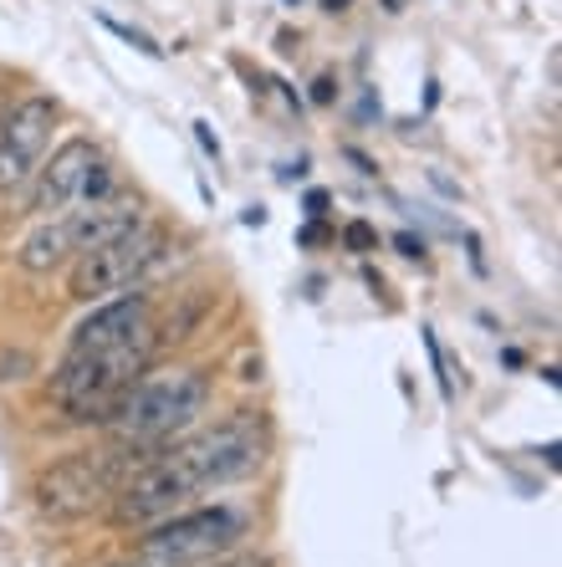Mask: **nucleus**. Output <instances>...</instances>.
I'll list each match as a JSON object with an SVG mask.
<instances>
[{
    "label": "nucleus",
    "mask_w": 562,
    "mask_h": 567,
    "mask_svg": "<svg viewBox=\"0 0 562 567\" xmlns=\"http://www.w3.org/2000/svg\"><path fill=\"white\" fill-rule=\"evenodd\" d=\"M103 27L113 31V37H123V41H133L144 56H164V47H159L154 37H144V31H133V27H123V21H113V16H103Z\"/></svg>",
    "instance_id": "13"
},
{
    "label": "nucleus",
    "mask_w": 562,
    "mask_h": 567,
    "mask_svg": "<svg viewBox=\"0 0 562 567\" xmlns=\"http://www.w3.org/2000/svg\"><path fill=\"white\" fill-rule=\"evenodd\" d=\"M399 6H405V0H389V11H399Z\"/></svg>",
    "instance_id": "22"
},
{
    "label": "nucleus",
    "mask_w": 562,
    "mask_h": 567,
    "mask_svg": "<svg viewBox=\"0 0 562 567\" xmlns=\"http://www.w3.org/2000/svg\"><path fill=\"white\" fill-rule=\"evenodd\" d=\"M144 199L139 195H103V199H88L72 220H67V236H72V256L82 251H98L108 240L129 236L133 225H144Z\"/></svg>",
    "instance_id": "10"
},
{
    "label": "nucleus",
    "mask_w": 562,
    "mask_h": 567,
    "mask_svg": "<svg viewBox=\"0 0 562 567\" xmlns=\"http://www.w3.org/2000/svg\"><path fill=\"white\" fill-rule=\"evenodd\" d=\"M139 338H154L159 343L154 307H149L144 291H123V297H108L103 307H92V317H82L67 353H108V348L139 343Z\"/></svg>",
    "instance_id": "8"
},
{
    "label": "nucleus",
    "mask_w": 562,
    "mask_h": 567,
    "mask_svg": "<svg viewBox=\"0 0 562 567\" xmlns=\"http://www.w3.org/2000/svg\"><path fill=\"white\" fill-rule=\"evenodd\" d=\"M98 164V148L88 138H67L47 164L37 169V185H31V215L52 220V215L72 210L82 199V185H88V169Z\"/></svg>",
    "instance_id": "9"
},
{
    "label": "nucleus",
    "mask_w": 562,
    "mask_h": 567,
    "mask_svg": "<svg viewBox=\"0 0 562 567\" xmlns=\"http://www.w3.org/2000/svg\"><path fill=\"white\" fill-rule=\"evenodd\" d=\"M313 103H333V78H317L313 82Z\"/></svg>",
    "instance_id": "16"
},
{
    "label": "nucleus",
    "mask_w": 562,
    "mask_h": 567,
    "mask_svg": "<svg viewBox=\"0 0 562 567\" xmlns=\"http://www.w3.org/2000/svg\"><path fill=\"white\" fill-rule=\"evenodd\" d=\"M394 246H399V251H405V256H425V240H415V236H399V240H394Z\"/></svg>",
    "instance_id": "17"
},
{
    "label": "nucleus",
    "mask_w": 562,
    "mask_h": 567,
    "mask_svg": "<svg viewBox=\"0 0 562 567\" xmlns=\"http://www.w3.org/2000/svg\"><path fill=\"white\" fill-rule=\"evenodd\" d=\"M170 465L180 471V481L190 486V496H205L215 486H236L246 475H256L266 465V424L256 414H231L215 430L180 440L174 450H164Z\"/></svg>",
    "instance_id": "4"
},
{
    "label": "nucleus",
    "mask_w": 562,
    "mask_h": 567,
    "mask_svg": "<svg viewBox=\"0 0 562 567\" xmlns=\"http://www.w3.org/2000/svg\"><path fill=\"white\" fill-rule=\"evenodd\" d=\"M327 210V195L323 189H313V195H307V215H323Z\"/></svg>",
    "instance_id": "18"
},
{
    "label": "nucleus",
    "mask_w": 562,
    "mask_h": 567,
    "mask_svg": "<svg viewBox=\"0 0 562 567\" xmlns=\"http://www.w3.org/2000/svg\"><path fill=\"white\" fill-rule=\"evenodd\" d=\"M195 138H200V148H205L210 158H221V138L210 133V123H195Z\"/></svg>",
    "instance_id": "15"
},
{
    "label": "nucleus",
    "mask_w": 562,
    "mask_h": 567,
    "mask_svg": "<svg viewBox=\"0 0 562 567\" xmlns=\"http://www.w3.org/2000/svg\"><path fill=\"white\" fill-rule=\"evenodd\" d=\"M16 261L27 266L31 277H47V271H57L62 261H72V236H67V220H41L37 230L21 240Z\"/></svg>",
    "instance_id": "11"
},
{
    "label": "nucleus",
    "mask_w": 562,
    "mask_h": 567,
    "mask_svg": "<svg viewBox=\"0 0 562 567\" xmlns=\"http://www.w3.org/2000/svg\"><path fill=\"white\" fill-rule=\"evenodd\" d=\"M108 567H149V563H139V557H129V563H108Z\"/></svg>",
    "instance_id": "20"
},
{
    "label": "nucleus",
    "mask_w": 562,
    "mask_h": 567,
    "mask_svg": "<svg viewBox=\"0 0 562 567\" xmlns=\"http://www.w3.org/2000/svg\"><path fill=\"white\" fill-rule=\"evenodd\" d=\"M221 567H262V563H251V557H241V563H221Z\"/></svg>",
    "instance_id": "21"
},
{
    "label": "nucleus",
    "mask_w": 562,
    "mask_h": 567,
    "mask_svg": "<svg viewBox=\"0 0 562 567\" xmlns=\"http://www.w3.org/2000/svg\"><path fill=\"white\" fill-rule=\"evenodd\" d=\"M246 537V516L236 506H200V512H174L139 537V563L149 567H205L225 557Z\"/></svg>",
    "instance_id": "5"
},
{
    "label": "nucleus",
    "mask_w": 562,
    "mask_h": 567,
    "mask_svg": "<svg viewBox=\"0 0 562 567\" xmlns=\"http://www.w3.org/2000/svg\"><path fill=\"white\" fill-rule=\"evenodd\" d=\"M154 348V338H139V343L108 348V353H67L52 373L57 410L72 424H108L119 414L123 394L139 383V373L149 369Z\"/></svg>",
    "instance_id": "2"
},
{
    "label": "nucleus",
    "mask_w": 562,
    "mask_h": 567,
    "mask_svg": "<svg viewBox=\"0 0 562 567\" xmlns=\"http://www.w3.org/2000/svg\"><path fill=\"white\" fill-rule=\"evenodd\" d=\"M425 348H430V363H435V373H440V394H445V399H456V383H450V373H445L440 343H435V332H430V328H425Z\"/></svg>",
    "instance_id": "14"
},
{
    "label": "nucleus",
    "mask_w": 562,
    "mask_h": 567,
    "mask_svg": "<svg viewBox=\"0 0 562 567\" xmlns=\"http://www.w3.org/2000/svg\"><path fill=\"white\" fill-rule=\"evenodd\" d=\"M149 455L129 445H108V450H82V455H67V461L47 465L31 486V502L47 522H82L92 512H108L119 486L129 481Z\"/></svg>",
    "instance_id": "3"
},
{
    "label": "nucleus",
    "mask_w": 562,
    "mask_h": 567,
    "mask_svg": "<svg viewBox=\"0 0 562 567\" xmlns=\"http://www.w3.org/2000/svg\"><path fill=\"white\" fill-rule=\"evenodd\" d=\"M170 256V230L154 220L133 225L129 236L108 240L98 251H82L72 266V297L78 302H108V297H123L139 281L154 277V266Z\"/></svg>",
    "instance_id": "6"
},
{
    "label": "nucleus",
    "mask_w": 562,
    "mask_h": 567,
    "mask_svg": "<svg viewBox=\"0 0 562 567\" xmlns=\"http://www.w3.org/2000/svg\"><path fill=\"white\" fill-rule=\"evenodd\" d=\"M57 123V103L47 93L16 97L6 113H0V189L27 185L41 164V148L52 138Z\"/></svg>",
    "instance_id": "7"
},
{
    "label": "nucleus",
    "mask_w": 562,
    "mask_h": 567,
    "mask_svg": "<svg viewBox=\"0 0 562 567\" xmlns=\"http://www.w3.org/2000/svg\"><path fill=\"white\" fill-rule=\"evenodd\" d=\"M327 11H348V0H323Z\"/></svg>",
    "instance_id": "19"
},
{
    "label": "nucleus",
    "mask_w": 562,
    "mask_h": 567,
    "mask_svg": "<svg viewBox=\"0 0 562 567\" xmlns=\"http://www.w3.org/2000/svg\"><path fill=\"white\" fill-rule=\"evenodd\" d=\"M343 246H348V251H379V236H374V225H364V220H348L343 225Z\"/></svg>",
    "instance_id": "12"
},
{
    "label": "nucleus",
    "mask_w": 562,
    "mask_h": 567,
    "mask_svg": "<svg viewBox=\"0 0 562 567\" xmlns=\"http://www.w3.org/2000/svg\"><path fill=\"white\" fill-rule=\"evenodd\" d=\"M205 404H210L205 369H184V363L144 369L139 383L123 394L119 414L108 420V435H113V445L154 455V450H164L174 435H184V430L205 414Z\"/></svg>",
    "instance_id": "1"
}]
</instances>
